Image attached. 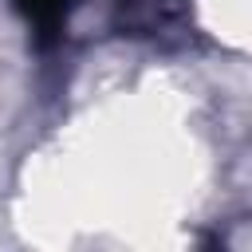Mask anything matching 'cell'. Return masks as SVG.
Masks as SVG:
<instances>
[{
    "mask_svg": "<svg viewBox=\"0 0 252 252\" xmlns=\"http://www.w3.org/2000/svg\"><path fill=\"white\" fill-rule=\"evenodd\" d=\"M181 16V0H118V28L126 35H161Z\"/></svg>",
    "mask_w": 252,
    "mask_h": 252,
    "instance_id": "cell-1",
    "label": "cell"
},
{
    "mask_svg": "<svg viewBox=\"0 0 252 252\" xmlns=\"http://www.w3.org/2000/svg\"><path fill=\"white\" fill-rule=\"evenodd\" d=\"M12 8L32 24L35 43L51 47L63 32V16H67V0H12Z\"/></svg>",
    "mask_w": 252,
    "mask_h": 252,
    "instance_id": "cell-2",
    "label": "cell"
}]
</instances>
